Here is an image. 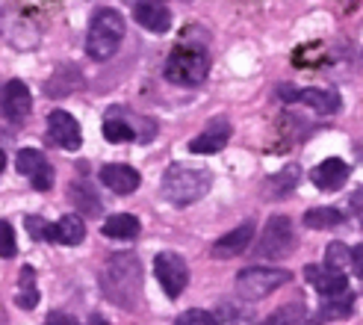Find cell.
Instances as JSON below:
<instances>
[{"mask_svg":"<svg viewBox=\"0 0 363 325\" xmlns=\"http://www.w3.org/2000/svg\"><path fill=\"white\" fill-rule=\"evenodd\" d=\"M104 296L116 302L121 311H136L142 299V263L130 251H118L101 269Z\"/></svg>","mask_w":363,"mask_h":325,"instance_id":"1","label":"cell"},{"mask_svg":"<svg viewBox=\"0 0 363 325\" xmlns=\"http://www.w3.org/2000/svg\"><path fill=\"white\" fill-rule=\"evenodd\" d=\"M124 30H127L124 15L118 9H113V6H101L92 15V21H89V33H86L89 60H95V62L110 60L124 42Z\"/></svg>","mask_w":363,"mask_h":325,"instance_id":"2","label":"cell"},{"mask_svg":"<svg viewBox=\"0 0 363 325\" xmlns=\"http://www.w3.org/2000/svg\"><path fill=\"white\" fill-rule=\"evenodd\" d=\"M213 177L204 169H192V166H172L166 175H162L160 184V195L162 202H169L174 207H189L195 202L210 192Z\"/></svg>","mask_w":363,"mask_h":325,"instance_id":"3","label":"cell"},{"mask_svg":"<svg viewBox=\"0 0 363 325\" xmlns=\"http://www.w3.org/2000/svg\"><path fill=\"white\" fill-rule=\"evenodd\" d=\"M169 83L174 86H201L210 75V60L201 45H180L162 68Z\"/></svg>","mask_w":363,"mask_h":325,"instance_id":"4","label":"cell"},{"mask_svg":"<svg viewBox=\"0 0 363 325\" xmlns=\"http://www.w3.org/2000/svg\"><path fill=\"white\" fill-rule=\"evenodd\" d=\"M104 136L106 142H130V139L151 142L157 136V121L127 113L124 106H110L104 119Z\"/></svg>","mask_w":363,"mask_h":325,"instance_id":"5","label":"cell"},{"mask_svg":"<svg viewBox=\"0 0 363 325\" xmlns=\"http://www.w3.org/2000/svg\"><path fill=\"white\" fill-rule=\"evenodd\" d=\"M289 281L286 269H275V266H248L237 275V296L245 302H260L266 296H272Z\"/></svg>","mask_w":363,"mask_h":325,"instance_id":"6","label":"cell"},{"mask_svg":"<svg viewBox=\"0 0 363 325\" xmlns=\"http://www.w3.org/2000/svg\"><path fill=\"white\" fill-rule=\"evenodd\" d=\"M278 98L286 101V104H304V106H311V110L322 113V116H334L340 113V95L334 92V89H319V86H311V89H298V86H278Z\"/></svg>","mask_w":363,"mask_h":325,"instance_id":"7","label":"cell"},{"mask_svg":"<svg viewBox=\"0 0 363 325\" xmlns=\"http://www.w3.org/2000/svg\"><path fill=\"white\" fill-rule=\"evenodd\" d=\"M154 272H157L160 287L172 299H177L189 284V266L177 251H160V255L154 258Z\"/></svg>","mask_w":363,"mask_h":325,"instance_id":"8","label":"cell"},{"mask_svg":"<svg viewBox=\"0 0 363 325\" xmlns=\"http://www.w3.org/2000/svg\"><path fill=\"white\" fill-rule=\"evenodd\" d=\"M296 243V231L293 222L286 216H272L266 222L263 233H260V243H257V255L260 258H284L289 248Z\"/></svg>","mask_w":363,"mask_h":325,"instance_id":"9","label":"cell"},{"mask_svg":"<svg viewBox=\"0 0 363 325\" xmlns=\"http://www.w3.org/2000/svg\"><path fill=\"white\" fill-rule=\"evenodd\" d=\"M48 139H50L57 148L77 151L80 142H83L77 119L71 116V113H65V110H53V113L48 116Z\"/></svg>","mask_w":363,"mask_h":325,"instance_id":"10","label":"cell"},{"mask_svg":"<svg viewBox=\"0 0 363 325\" xmlns=\"http://www.w3.org/2000/svg\"><path fill=\"white\" fill-rule=\"evenodd\" d=\"M15 166H18V172H21L24 177H30V184L39 189V192H45V189L53 187V169H50V162L45 160L42 151L21 148V151H18Z\"/></svg>","mask_w":363,"mask_h":325,"instance_id":"11","label":"cell"},{"mask_svg":"<svg viewBox=\"0 0 363 325\" xmlns=\"http://www.w3.org/2000/svg\"><path fill=\"white\" fill-rule=\"evenodd\" d=\"M230 142V121L225 116H216L213 121H207V128L189 142L192 154H216L222 151Z\"/></svg>","mask_w":363,"mask_h":325,"instance_id":"12","label":"cell"},{"mask_svg":"<svg viewBox=\"0 0 363 325\" xmlns=\"http://www.w3.org/2000/svg\"><path fill=\"white\" fill-rule=\"evenodd\" d=\"M251 240H254V222H245L237 231H230V233H225V237L216 240L213 248H210V255L219 258V260L240 258V255H245V251H248Z\"/></svg>","mask_w":363,"mask_h":325,"instance_id":"13","label":"cell"},{"mask_svg":"<svg viewBox=\"0 0 363 325\" xmlns=\"http://www.w3.org/2000/svg\"><path fill=\"white\" fill-rule=\"evenodd\" d=\"M101 184L106 189H113L118 195H130L139 189L142 184V177L133 166H124V162H110V166H104L101 169Z\"/></svg>","mask_w":363,"mask_h":325,"instance_id":"14","label":"cell"},{"mask_svg":"<svg viewBox=\"0 0 363 325\" xmlns=\"http://www.w3.org/2000/svg\"><path fill=\"white\" fill-rule=\"evenodd\" d=\"M304 275H307V281H311L316 290L322 293V299L325 296H340V293H346L349 290V281H346V275L340 272V269H331V266H307L304 269Z\"/></svg>","mask_w":363,"mask_h":325,"instance_id":"15","label":"cell"},{"mask_svg":"<svg viewBox=\"0 0 363 325\" xmlns=\"http://www.w3.org/2000/svg\"><path fill=\"white\" fill-rule=\"evenodd\" d=\"M133 15H136V21L151 33H166L172 27V12L162 6L160 0H136Z\"/></svg>","mask_w":363,"mask_h":325,"instance_id":"16","label":"cell"},{"mask_svg":"<svg viewBox=\"0 0 363 325\" xmlns=\"http://www.w3.org/2000/svg\"><path fill=\"white\" fill-rule=\"evenodd\" d=\"M33 110V98H30V89L21 80H9L4 89V113L12 121H24Z\"/></svg>","mask_w":363,"mask_h":325,"instance_id":"17","label":"cell"},{"mask_svg":"<svg viewBox=\"0 0 363 325\" xmlns=\"http://www.w3.org/2000/svg\"><path fill=\"white\" fill-rule=\"evenodd\" d=\"M313 184L319 187V189H325V192H334V189H340L342 184L349 180V166L342 160H337V157H331V160H325V162H319V166L313 169Z\"/></svg>","mask_w":363,"mask_h":325,"instance_id":"18","label":"cell"},{"mask_svg":"<svg viewBox=\"0 0 363 325\" xmlns=\"http://www.w3.org/2000/svg\"><path fill=\"white\" fill-rule=\"evenodd\" d=\"M266 325H319V319L301 302H289V304H281L278 311H272Z\"/></svg>","mask_w":363,"mask_h":325,"instance_id":"19","label":"cell"},{"mask_svg":"<svg viewBox=\"0 0 363 325\" xmlns=\"http://www.w3.org/2000/svg\"><path fill=\"white\" fill-rule=\"evenodd\" d=\"M104 237L110 240H136L139 237V219L130 213H116L104 222Z\"/></svg>","mask_w":363,"mask_h":325,"instance_id":"20","label":"cell"},{"mask_svg":"<svg viewBox=\"0 0 363 325\" xmlns=\"http://www.w3.org/2000/svg\"><path fill=\"white\" fill-rule=\"evenodd\" d=\"M68 198H71V204L80 207V213H86V216H98L101 213V198H98V192L92 187L86 184V180H74L71 189H68Z\"/></svg>","mask_w":363,"mask_h":325,"instance_id":"21","label":"cell"},{"mask_svg":"<svg viewBox=\"0 0 363 325\" xmlns=\"http://www.w3.org/2000/svg\"><path fill=\"white\" fill-rule=\"evenodd\" d=\"M83 237H86V222H83V216L65 213L62 219L57 222V243H62V246H80Z\"/></svg>","mask_w":363,"mask_h":325,"instance_id":"22","label":"cell"},{"mask_svg":"<svg viewBox=\"0 0 363 325\" xmlns=\"http://www.w3.org/2000/svg\"><path fill=\"white\" fill-rule=\"evenodd\" d=\"M354 311V296L346 290L340 296H325L322 299V319H346Z\"/></svg>","mask_w":363,"mask_h":325,"instance_id":"23","label":"cell"},{"mask_svg":"<svg viewBox=\"0 0 363 325\" xmlns=\"http://www.w3.org/2000/svg\"><path fill=\"white\" fill-rule=\"evenodd\" d=\"M301 222L313 231H328V228H337L342 222V213L337 207H313V210L304 213Z\"/></svg>","mask_w":363,"mask_h":325,"instance_id":"24","label":"cell"},{"mask_svg":"<svg viewBox=\"0 0 363 325\" xmlns=\"http://www.w3.org/2000/svg\"><path fill=\"white\" fill-rule=\"evenodd\" d=\"M18 304H21L24 311H33L35 302H39V290H35V272L33 266H24L21 269V281H18Z\"/></svg>","mask_w":363,"mask_h":325,"instance_id":"25","label":"cell"},{"mask_svg":"<svg viewBox=\"0 0 363 325\" xmlns=\"http://www.w3.org/2000/svg\"><path fill=\"white\" fill-rule=\"evenodd\" d=\"M298 166H296V162H289V166L284 169V172H278L275 177H269V195H289V192H293L296 189V184H298Z\"/></svg>","mask_w":363,"mask_h":325,"instance_id":"26","label":"cell"},{"mask_svg":"<svg viewBox=\"0 0 363 325\" xmlns=\"http://www.w3.org/2000/svg\"><path fill=\"white\" fill-rule=\"evenodd\" d=\"M27 228H30V237H33V240L57 243V225L39 219V216H27Z\"/></svg>","mask_w":363,"mask_h":325,"instance_id":"27","label":"cell"},{"mask_svg":"<svg viewBox=\"0 0 363 325\" xmlns=\"http://www.w3.org/2000/svg\"><path fill=\"white\" fill-rule=\"evenodd\" d=\"M346 263H352V251H349V246L331 243L328 251H325V266L340 269V272H342V266H346Z\"/></svg>","mask_w":363,"mask_h":325,"instance_id":"28","label":"cell"},{"mask_svg":"<svg viewBox=\"0 0 363 325\" xmlns=\"http://www.w3.org/2000/svg\"><path fill=\"white\" fill-rule=\"evenodd\" d=\"M174 325H219V319H216V314L210 311H201V308H192V311H184Z\"/></svg>","mask_w":363,"mask_h":325,"instance_id":"29","label":"cell"},{"mask_svg":"<svg viewBox=\"0 0 363 325\" xmlns=\"http://www.w3.org/2000/svg\"><path fill=\"white\" fill-rule=\"evenodd\" d=\"M15 251H18V243H15V231L9 222L0 219V258H15Z\"/></svg>","mask_w":363,"mask_h":325,"instance_id":"30","label":"cell"},{"mask_svg":"<svg viewBox=\"0 0 363 325\" xmlns=\"http://www.w3.org/2000/svg\"><path fill=\"white\" fill-rule=\"evenodd\" d=\"M45 325H77V319H74V316H68V314H62V311H53V314L48 316Z\"/></svg>","mask_w":363,"mask_h":325,"instance_id":"31","label":"cell"},{"mask_svg":"<svg viewBox=\"0 0 363 325\" xmlns=\"http://www.w3.org/2000/svg\"><path fill=\"white\" fill-rule=\"evenodd\" d=\"M352 269H354L357 278H363V246H354L352 248Z\"/></svg>","mask_w":363,"mask_h":325,"instance_id":"32","label":"cell"},{"mask_svg":"<svg viewBox=\"0 0 363 325\" xmlns=\"http://www.w3.org/2000/svg\"><path fill=\"white\" fill-rule=\"evenodd\" d=\"M89 325H110V322H106L101 314H92V316H89Z\"/></svg>","mask_w":363,"mask_h":325,"instance_id":"33","label":"cell"},{"mask_svg":"<svg viewBox=\"0 0 363 325\" xmlns=\"http://www.w3.org/2000/svg\"><path fill=\"white\" fill-rule=\"evenodd\" d=\"M4 169H6V154L0 151V172H4Z\"/></svg>","mask_w":363,"mask_h":325,"instance_id":"34","label":"cell"}]
</instances>
